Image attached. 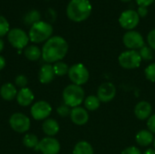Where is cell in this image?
<instances>
[{"label": "cell", "instance_id": "cell-40", "mask_svg": "<svg viewBox=\"0 0 155 154\" xmlns=\"http://www.w3.org/2000/svg\"><path fill=\"white\" fill-rule=\"evenodd\" d=\"M121 1H123V2H129V1H131V0H121Z\"/></svg>", "mask_w": 155, "mask_h": 154}, {"label": "cell", "instance_id": "cell-37", "mask_svg": "<svg viewBox=\"0 0 155 154\" xmlns=\"http://www.w3.org/2000/svg\"><path fill=\"white\" fill-rule=\"evenodd\" d=\"M5 64H6V61H5V57L2 56V55H0V71L5 68Z\"/></svg>", "mask_w": 155, "mask_h": 154}, {"label": "cell", "instance_id": "cell-16", "mask_svg": "<svg viewBox=\"0 0 155 154\" xmlns=\"http://www.w3.org/2000/svg\"><path fill=\"white\" fill-rule=\"evenodd\" d=\"M54 76H55V74L54 71V67L50 64H44L40 68L39 73H38V79L40 83L44 84H50L54 79Z\"/></svg>", "mask_w": 155, "mask_h": 154}, {"label": "cell", "instance_id": "cell-29", "mask_svg": "<svg viewBox=\"0 0 155 154\" xmlns=\"http://www.w3.org/2000/svg\"><path fill=\"white\" fill-rule=\"evenodd\" d=\"M144 74L146 79L154 83L155 82V63L148 65L144 70Z\"/></svg>", "mask_w": 155, "mask_h": 154}, {"label": "cell", "instance_id": "cell-23", "mask_svg": "<svg viewBox=\"0 0 155 154\" xmlns=\"http://www.w3.org/2000/svg\"><path fill=\"white\" fill-rule=\"evenodd\" d=\"M41 14L39 13V11L37 10H31L29 12H27L25 14V15L24 16V23L26 25H33L34 24L41 21Z\"/></svg>", "mask_w": 155, "mask_h": 154}, {"label": "cell", "instance_id": "cell-17", "mask_svg": "<svg viewBox=\"0 0 155 154\" xmlns=\"http://www.w3.org/2000/svg\"><path fill=\"white\" fill-rule=\"evenodd\" d=\"M35 99V95L34 93L27 87L20 89L17 92V95H16V101L18 103L19 105L21 106H28L30 105L33 101Z\"/></svg>", "mask_w": 155, "mask_h": 154}, {"label": "cell", "instance_id": "cell-18", "mask_svg": "<svg viewBox=\"0 0 155 154\" xmlns=\"http://www.w3.org/2000/svg\"><path fill=\"white\" fill-rule=\"evenodd\" d=\"M42 129H43V132L48 137H53V136H54V135H56L58 133L60 127H59L58 123L54 119L47 118L43 123Z\"/></svg>", "mask_w": 155, "mask_h": 154}, {"label": "cell", "instance_id": "cell-30", "mask_svg": "<svg viewBox=\"0 0 155 154\" xmlns=\"http://www.w3.org/2000/svg\"><path fill=\"white\" fill-rule=\"evenodd\" d=\"M15 84L17 87H19L20 89L25 88L28 84V79L25 75L24 74H19L15 77Z\"/></svg>", "mask_w": 155, "mask_h": 154}, {"label": "cell", "instance_id": "cell-8", "mask_svg": "<svg viewBox=\"0 0 155 154\" xmlns=\"http://www.w3.org/2000/svg\"><path fill=\"white\" fill-rule=\"evenodd\" d=\"M10 127L18 133H26L30 129V119L21 113H15L11 115L9 119Z\"/></svg>", "mask_w": 155, "mask_h": 154}, {"label": "cell", "instance_id": "cell-11", "mask_svg": "<svg viewBox=\"0 0 155 154\" xmlns=\"http://www.w3.org/2000/svg\"><path fill=\"white\" fill-rule=\"evenodd\" d=\"M60 149V143L54 137H45L39 141L35 150L41 152L43 154H58Z\"/></svg>", "mask_w": 155, "mask_h": 154}, {"label": "cell", "instance_id": "cell-31", "mask_svg": "<svg viewBox=\"0 0 155 154\" xmlns=\"http://www.w3.org/2000/svg\"><path fill=\"white\" fill-rule=\"evenodd\" d=\"M71 107H69L68 105L66 104H63V105H60L57 110H56V113L61 116V117H67L68 115H70L71 113Z\"/></svg>", "mask_w": 155, "mask_h": 154}, {"label": "cell", "instance_id": "cell-2", "mask_svg": "<svg viewBox=\"0 0 155 154\" xmlns=\"http://www.w3.org/2000/svg\"><path fill=\"white\" fill-rule=\"evenodd\" d=\"M92 12V5L89 0H71L66 7L68 18L74 22L86 20Z\"/></svg>", "mask_w": 155, "mask_h": 154}, {"label": "cell", "instance_id": "cell-3", "mask_svg": "<svg viewBox=\"0 0 155 154\" xmlns=\"http://www.w3.org/2000/svg\"><path fill=\"white\" fill-rule=\"evenodd\" d=\"M53 31L54 30L51 24L45 21H39L30 27L28 36L31 42L40 44L46 42L49 38H51Z\"/></svg>", "mask_w": 155, "mask_h": 154}, {"label": "cell", "instance_id": "cell-41", "mask_svg": "<svg viewBox=\"0 0 155 154\" xmlns=\"http://www.w3.org/2000/svg\"><path fill=\"white\" fill-rule=\"evenodd\" d=\"M153 143H154V148H155V138H154V141H153Z\"/></svg>", "mask_w": 155, "mask_h": 154}, {"label": "cell", "instance_id": "cell-20", "mask_svg": "<svg viewBox=\"0 0 155 154\" xmlns=\"http://www.w3.org/2000/svg\"><path fill=\"white\" fill-rule=\"evenodd\" d=\"M135 140L140 146L146 147L154 141V137L153 133H151L149 130H142L136 134Z\"/></svg>", "mask_w": 155, "mask_h": 154}, {"label": "cell", "instance_id": "cell-35", "mask_svg": "<svg viewBox=\"0 0 155 154\" xmlns=\"http://www.w3.org/2000/svg\"><path fill=\"white\" fill-rule=\"evenodd\" d=\"M155 0H136L137 5H139V6H149L150 5H152Z\"/></svg>", "mask_w": 155, "mask_h": 154}, {"label": "cell", "instance_id": "cell-27", "mask_svg": "<svg viewBox=\"0 0 155 154\" xmlns=\"http://www.w3.org/2000/svg\"><path fill=\"white\" fill-rule=\"evenodd\" d=\"M139 54L142 60L144 61H151L153 58V50L150 46H146V45L143 46L139 50Z\"/></svg>", "mask_w": 155, "mask_h": 154}, {"label": "cell", "instance_id": "cell-10", "mask_svg": "<svg viewBox=\"0 0 155 154\" xmlns=\"http://www.w3.org/2000/svg\"><path fill=\"white\" fill-rule=\"evenodd\" d=\"M139 21H140V16L138 13L132 9L124 11L119 17L120 25L123 28L130 30V31L138 25Z\"/></svg>", "mask_w": 155, "mask_h": 154}, {"label": "cell", "instance_id": "cell-32", "mask_svg": "<svg viewBox=\"0 0 155 154\" xmlns=\"http://www.w3.org/2000/svg\"><path fill=\"white\" fill-rule=\"evenodd\" d=\"M147 42H148L149 46L153 50H155V29L152 30L148 34V35H147Z\"/></svg>", "mask_w": 155, "mask_h": 154}, {"label": "cell", "instance_id": "cell-33", "mask_svg": "<svg viewBox=\"0 0 155 154\" xmlns=\"http://www.w3.org/2000/svg\"><path fill=\"white\" fill-rule=\"evenodd\" d=\"M147 127L151 133H155V114H153L149 117L147 121Z\"/></svg>", "mask_w": 155, "mask_h": 154}, {"label": "cell", "instance_id": "cell-36", "mask_svg": "<svg viewBox=\"0 0 155 154\" xmlns=\"http://www.w3.org/2000/svg\"><path fill=\"white\" fill-rule=\"evenodd\" d=\"M137 13H138V15H139L140 17H145L148 15L147 7H145V6H139Z\"/></svg>", "mask_w": 155, "mask_h": 154}, {"label": "cell", "instance_id": "cell-13", "mask_svg": "<svg viewBox=\"0 0 155 154\" xmlns=\"http://www.w3.org/2000/svg\"><path fill=\"white\" fill-rule=\"evenodd\" d=\"M116 94V88L112 83H104L102 84L97 90V97L101 103H109L111 102Z\"/></svg>", "mask_w": 155, "mask_h": 154}, {"label": "cell", "instance_id": "cell-12", "mask_svg": "<svg viewBox=\"0 0 155 154\" xmlns=\"http://www.w3.org/2000/svg\"><path fill=\"white\" fill-rule=\"evenodd\" d=\"M123 42L124 44L130 50L141 49L143 46H144V40L143 35L134 30L128 31L124 34Z\"/></svg>", "mask_w": 155, "mask_h": 154}, {"label": "cell", "instance_id": "cell-22", "mask_svg": "<svg viewBox=\"0 0 155 154\" xmlns=\"http://www.w3.org/2000/svg\"><path fill=\"white\" fill-rule=\"evenodd\" d=\"M73 154H94V149L89 143L82 141L76 143L74 148Z\"/></svg>", "mask_w": 155, "mask_h": 154}, {"label": "cell", "instance_id": "cell-9", "mask_svg": "<svg viewBox=\"0 0 155 154\" xmlns=\"http://www.w3.org/2000/svg\"><path fill=\"white\" fill-rule=\"evenodd\" d=\"M30 112L32 117L36 121L46 120L52 113V107L45 101H38L32 105Z\"/></svg>", "mask_w": 155, "mask_h": 154}, {"label": "cell", "instance_id": "cell-24", "mask_svg": "<svg viewBox=\"0 0 155 154\" xmlns=\"http://www.w3.org/2000/svg\"><path fill=\"white\" fill-rule=\"evenodd\" d=\"M84 103L85 109L88 111H95L100 107L101 104V101L95 95H89L84 99Z\"/></svg>", "mask_w": 155, "mask_h": 154}, {"label": "cell", "instance_id": "cell-6", "mask_svg": "<svg viewBox=\"0 0 155 154\" xmlns=\"http://www.w3.org/2000/svg\"><path fill=\"white\" fill-rule=\"evenodd\" d=\"M68 76L74 84L81 86L87 83L90 77V74L83 64H75L69 68Z\"/></svg>", "mask_w": 155, "mask_h": 154}, {"label": "cell", "instance_id": "cell-21", "mask_svg": "<svg viewBox=\"0 0 155 154\" xmlns=\"http://www.w3.org/2000/svg\"><path fill=\"white\" fill-rule=\"evenodd\" d=\"M24 54L29 61H37L40 57H42V50L36 45L26 46Z\"/></svg>", "mask_w": 155, "mask_h": 154}, {"label": "cell", "instance_id": "cell-5", "mask_svg": "<svg viewBox=\"0 0 155 154\" xmlns=\"http://www.w3.org/2000/svg\"><path fill=\"white\" fill-rule=\"evenodd\" d=\"M119 64L127 70L138 68L142 63L140 54L136 50H128L123 52L118 57Z\"/></svg>", "mask_w": 155, "mask_h": 154}, {"label": "cell", "instance_id": "cell-39", "mask_svg": "<svg viewBox=\"0 0 155 154\" xmlns=\"http://www.w3.org/2000/svg\"><path fill=\"white\" fill-rule=\"evenodd\" d=\"M4 46H5V44H4V41L0 38V53L3 51L4 49Z\"/></svg>", "mask_w": 155, "mask_h": 154}, {"label": "cell", "instance_id": "cell-1", "mask_svg": "<svg viewBox=\"0 0 155 154\" xmlns=\"http://www.w3.org/2000/svg\"><path fill=\"white\" fill-rule=\"evenodd\" d=\"M68 52V44L61 36H52L42 48V57L47 64L61 61Z\"/></svg>", "mask_w": 155, "mask_h": 154}, {"label": "cell", "instance_id": "cell-28", "mask_svg": "<svg viewBox=\"0 0 155 154\" xmlns=\"http://www.w3.org/2000/svg\"><path fill=\"white\" fill-rule=\"evenodd\" d=\"M10 31L9 29V23L6 20V18L3 15H0V38L6 35L8 32Z\"/></svg>", "mask_w": 155, "mask_h": 154}, {"label": "cell", "instance_id": "cell-19", "mask_svg": "<svg viewBox=\"0 0 155 154\" xmlns=\"http://www.w3.org/2000/svg\"><path fill=\"white\" fill-rule=\"evenodd\" d=\"M0 95L5 101H12L16 98L17 90L15 86L11 83L4 84L0 88Z\"/></svg>", "mask_w": 155, "mask_h": 154}, {"label": "cell", "instance_id": "cell-15", "mask_svg": "<svg viewBox=\"0 0 155 154\" xmlns=\"http://www.w3.org/2000/svg\"><path fill=\"white\" fill-rule=\"evenodd\" d=\"M152 113V105L150 103L146 101L139 102L134 108V114L139 120H146L149 119Z\"/></svg>", "mask_w": 155, "mask_h": 154}, {"label": "cell", "instance_id": "cell-38", "mask_svg": "<svg viewBox=\"0 0 155 154\" xmlns=\"http://www.w3.org/2000/svg\"><path fill=\"white\" fill-rule=\"evenodd\" d=\"M143 154H155L154 149H148L147 151H145V152Z\"/></svg>", "mask_w": 155, "mask_h": 154}, {"label": "cell", "instance_id": "cell-14", "mask_svg": "<svg viewBox=\"0 0 155 154\" xmlns=\"http://www.w3.org/2000/svg\"><path fill=\"white\" fill-rule=\"evenodd\" d=\"M70 117L72 122L76 125H84L89 120V114L87 110L83 107H74L71 110Z\"/></svg>", "mask_w": 155, "mask_h": 154}, {"label": "cell", "instance_id": "cell-7", "mask_svg": "<svg viewBox=\"0 0 155 154\" xmlns=\"http://www.w3.org/2000/svg\"><path fill=\"white\" fill-rule=\"evenodd\" d=\"M7 40L10 44L16 49L25 48L30 41L28 34L20 28H13L7 34Z\"/></svg>", "mask_w": 155, "mask_h": 154}, {"label": "cell", "instance_id": "cell-26", "mask_svg": "<svg viewBox=\"0 0 155 154\" xmlns=\"http://www.w3.org/2000/svg\"><path fill=\"white\" fill-rule=\"evenodd\" d=\"M53 67H54V74L57 76H64L65 74H68V71H69V68H70L65 63H64L62 61L54 63Z\"/></svg>", "mask_w": 155, "mask_h": 154}, {"label": "cell", "instance_id": "cell-4", "mask_svg": "<svg viewBox=\"0 0 155 154\" xmlns=\"http://www.w3.org/2000/svg\"><path fill=\"white\" fill-rule=\"evenodd\" d=\"M63 100L69 107H78L84 101V91L81 86L74 84L67 85L63 92Z\"/></svg>", "mask_w": 155, "mask_h": 154}, {"label": "cell", "instance_id": "cell-25", "mask_svg": "<svg viewBox=\"0 0 155 154\" xmlns=\"http://www.w3.org/2000/svg\"><path fill=\"white\" fill-rule=\"evenodd\" d=\"M23 143L26 148L35 149L39 143V141H38V138L36 135H35L33 133H27L23 138Z\"/></svg>", "mask_w": 155, "mask_h": 154}, {"label": "cell", "instance_id": "cell-34", "mask_svg": "<svg viewBox=\"0 0 155 154\" xmlns=\"http://www.w3.org/2000/svg\"><path fill=\"white\" fill-rule=\"evenodd\" d=\"M122 154H142L141 151L135 147V146H130L126 149H124L123 152H122Z\"/></svg>", "mask_w": 155, "mask_h": 154}]
</instances>
